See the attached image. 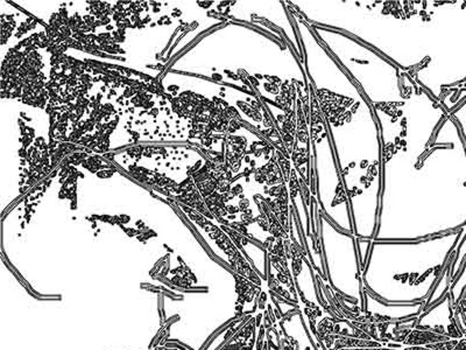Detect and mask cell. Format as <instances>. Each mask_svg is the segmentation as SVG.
<instances>
[{
  "instance_id": "obj_1",
  "label": "cell",
  "mask_w": 466,
  "mask_h": 350,
  "mask_svg": "<svg viewBox=\"0 0 466 350\" xmlns=\"http://www.w3.org/2000/svg\"><path fill=\"white\" fill-rule=\"evenodd\" d=\"M416 317H409V319L378 322V324H369V322H356L352 321L354 326L361 329L362 332L371 337L372 340L380 342V343H403L407 339L409 333L416 326Z\"/></svg>"
},
{
  "instance_id": "obj_2",
  "label": "cell",
  "mask_w": 466,
  "mask_h": 350,
  "mask_svg": "<svg viewBox=\"0 0 466 350\" xmlns=\"http://www.w3.org/2000/svg\"><path fill=\"white\" fill-rule=\"evenodd\" d=\"M448 336L441 335V334L430 332V331H421V329L413 328L412 332L409 333L407 339L402 343V348L403 345L406 347H414V345H427L430 343H437V342L442 341H449Z\"/></svg>"
},
{
  "instance_id": "obj_3",
  "label": "cell",
  "mask_w": 466,
  "mask_h": 350,
  "mask_svg": "<svg viewBox=\"0 0 466 350\" xmlns=\"http://www.w3.org/2000/svg\"><path fill=\"white\" fill-rule=\"evenodd\" d=\"M457 343H458L457 340H449V341L437 342V343H430V344L424 345V347L432 349V350H453V348L456 347Z\"/></svg>"
},
{
  "instance_id": "obj_4",
  "label": "cell",
  "mask_w": 466,
  "mask_h": 350,
  "mask_svg": "<svg viewBox=\"0 0 466 350\" xmlns=\"http://www.w3.org/2000/svg\"><path fill=\"white\" fill-rule=\"evenodd\" d=\"M267 304H268V302H267V293L261 292L260 297H259V300H258V308L261 309V311H265Z\"/></svg>"
},
{
  "instance_id": "obj_5",
  "label": "cell",
  "mask_w": 466,
  "mask_h": 350,
  "mask_svg": "<svg viewBox=\"0 0 466 350\" xmlns=\"http://www.w3.org/2000/svg\"><path fill=\"white\" fill-rule=\"evenodd\" d=\"M281 348L282 350H295V345L287 339V337L281 336Z\"/></svg>"
},
{
  "instance_id": "obj_6",
  "label": "cell",
  "mask_w": 466,
  "mask_h": 350,
  "mask_svg": "<svg viewBox=\"0 0 466 350\" xmlns=\"http://www.w3.org/2000/svg\"><path fill=\"white\" fill-rule=\"evenodd\" d=\"M264 327L266 329H269L273 327V321L269 317V314L267 311H264Z\"/></svg>"
},
{
  "instance_id": "obj_7",
  "label": "cell",
  "mask_w": 466,
  "mask_h": 350,
  "mask_svg": "<svg viewBox=\"0 0 466 350\" xmlns=\"http://www.w3.org/2000/svg\"><path fill=\"white\" fill-rule=\"evenodd\" d=\"M453 350H466V339H460Z\"/></svg>"
},
{
  "instance_id": "obj_8",
  "label": "cell",
  "mask_w": 466,
  "mask_h": 350,
  "mask_svg": "<svg viewBox=\"0 0 466 350\" xmlns=\"http://www.w3.org/2000/svg\"><path fill=\"white\" fill-rule=\"evenodd\" d=\"M403 349L405 350H432V349H429L427 347H424V345H414V347H405Z\"/></svg>"
},
{
  "instance_id": "obj_9",
  "label": "cell",
  "mask_w": 466,
  "mask_h": 350,
  "mask_svg": "<svg viewBox=\"0 0 466 350\" xmlns=\"http://www.w3.org/2000/svg\"><path fill=\"white\" fill-rule=\"evenodd\" d=\"M262 316H264V313H259L258 315L256 316V325H257V328H259L261 326V319H262Z\"/></svg>"
},
{
  "instance_id": "obj_10",
  "label": "cell",
  "mask_w": 466,
  "mask_h": 350,
  "mask_svg": "<svg viewBox=\"0 0 466 350\" xmlns=\"http://www.w3.org/2000/svg\"><path fill=\"white\" fill-rule=\"evenodd\" d=\"M340 350H345V349H340Z\"/></svg>"
}]
</instances>
